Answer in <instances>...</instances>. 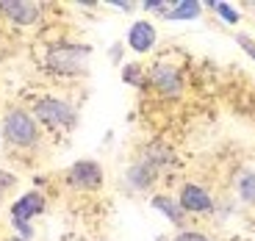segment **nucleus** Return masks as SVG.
Segmentation results:
<instances>
[{"label":"nucleus","mask_w":255,"mask_h":241,"mask_svg":"<svg viewBox=\"0 0 255 241\" xmlns=\"http://www.w3.org/2000/svg\"><path fill=\"white\" fill-rule=\"evenodd\" d=\"M89 45H75V42H58L45 50V70L56 78H83L86 64H89Z\"/></svg>","instance_id":"1"},{"label":"nucleus","mask_w":255,"mask_h":241,"mask_svg":"<svg viewBox=\"0 0 255 241\" xmlns=\"http://www.w3.org/2000/svg\"><path fill=\"white\" fill-rule=\"evenodd\" d=\"M0 133H3L6 144L14 147L17 152L19 150H36L42 144V127H39L33 114L25 111V108H11V111H6L3 125H0Z\"/></svg>","instance_id":"2"},{"label":"nucleus","mask_w":255,"mask_h":241,"mask_svg":"<svg viewBox=\"0 0 255 241\" xmlns=\"http://www.w3.org/2000/svg\"><path fill=\"white\" fill-rule=\"evenodd\" d=\"M31 114L39 122V127H47V130H70L78 122V111L72 108L70 100L64 97H39L31 103Z\"/></svg>","instance_id":"3"},{"label":"nucleus","mask_w":255,"mask_h":241,"mask_svg":"<svg viewBox=\"0 0 255 241\" xmlns=\"http://www.w3.org/2000/svg\"><path fill=\"white\" fill-rule=\"evenodd\" d=\"M45 211V194H39V191H28L11 203V225L17 230V239L22 241H31L33 239V228H31V219L39 216Z\"/></svg>","instance_id":"4"},{"label":"nucleus","mask_w":255,"mask_h":241,"mask_svg":"<svg viewBox=\"0 0 255 241\" xmlns=\"http://www.w3.org/2000/svg\"><path fill=\"white\" fill-rule=\"evenodd\" d=\"M147 83H150L161 97H169V100H175V97L183 95V78H180V70L169 61L153 64V67L147 70Z\"/></svg>","instance_id":"5"},{"label":"nucleus","mask_w":255,"mask_h":241,"mask_svg":"<svg viewBox=\"0 0 255 241\" xmlns=\"http://www.w3.org/2000/svg\"><path fill=\"white\" fill-rule=\"evenodd\" d=\"M67 186L75 191H97L103 186V169L97 161H75L64 175Z\"/></svg>","instance_id":"6"},{"label":"nucleus","mask_w":255,"mask_h":241,"mask_svg":"<svg viewBox=\"0 0 255 241\" xmlns=\"http://www.w3.org/2000/svg\"><path fill=\"white\" fill-rule=\"evenodd\" d=\"M178 203L189 216H205V214L214 211V200H211V194L200 183H183L180 186Z\"/></svg>","instance_id":"7"},{"label":"nucleus","mask_w":255,"mask_h":241,"mask_svg":"<svg viewBox=\"0 0 255 241\" xmlns=\"http://www.w3.org/2000/svg\"><path fill=\"white\" fill-rule=\"evenodd\" d=\"M0 14L8 17L14 25H33L42 17V6L31 0H0Z\"/></svg>","instance_id":"8"},{"label":"nucleus","mask_w":255,"mask_h":241,"mask_svg":"<svg viewBox=\"0 0 255 241\" xmlns=\"http://www.w3.org/2000/svg\"><path fill=\"white\" fill-rule=\"evenodd\" d=\"M155 39H158V33H155L153 22L150 19H139L128 31V47L133 53H150L155 47Z\"/></svg>","instance_id":"9"},{"label":"nucleus","mask_w":255,"mask_h":241,"mask_svg":"<svg viewBox=\"0 0 255 241\" xmlns=\"http://www.w3.org/2000/svg\"><path fill=\"white\" fill-rule=\"evenodd\" d=\"M155 178H158V169H155V166L150 164L147 158H139L136 164L128 166V172H125V183L130 186L133 191L150 189V186L155 183Z\"/></svg>","instance_id":"10"},{"label":"nucleus","mask_w":255,"mask_h":241,"mask_svg":"<svg viewBox=\"0 0 255 241\" xmlns=\"http://www.w3.org/2000/svg\"><path fill=\"white\" fill-rule=\"evenodd\" d=\"M150 205H153L158 214H164L169 222L175 225V228H180V230H186V219H189V214H186L183 208H180V203L178 200H172L169 194H153L150 197Z\"/></svg>","instance_id":"11"},{"label":"nucleus","mask_w":255,"mask_h":241,"mask_svg":"<svg viewBox=\"0 0 255 241\" xmlns=\"http://www.w3.org/2000/svg\"><path fill=\"white\" fill-rule=\"evenodd\" d=\"M203 14V3L197 0H175L172 6L166 8L164 19H197Z\"/></svg>","instance_id":"12"},{"label":"nucleus","mask_w":255,"mask_h":241,"mask_svg":"<svg viewBox=\"0 0 255 241\" xmlns=\"http://www.w3.org/2000/svg\"><path fill=\"white\" fill-rule=\"evenodd\" d=\"M144 158L150 161L155 169H161V166H169V164H172L175 155H172V150H169V147H164V144H158V141H155V144L144 147Z\"/></svg>","instance_id":"13"},{"label":"nucleus","mask_w":255,"mask_h":241,"mask_svg":"<svg viewBox=\"0 0 255 241\" xmlns=\"http://www.w3.org/2000/svg\"><path fill=\"white\" fill-rule=\"evenodd\" d=\"M236 191H239V197H242L244 203L255 205V172H250V169L239 172V178H236Z\"/></svg>","instance_id":"14"},{"label":"nucleus","mask_w":255,"mask_h":241,"mask_svg":"<svg viewBox=\"0 0 255 241\" xmlns=\"http://www.w3.org/2000/svg\"><path fill=\"white\" fill-rule=\"evenodd\" d=\"M122 81L141 89V86H147V72L141 70L139 64H125V70H122Z\"/></svg>","instance_id":"15"},{"label":"nucleus","mask_w":255,"mask_h":241,"mask_svg":"<svg viewBox=\"0 0 255 241\" xmlns=\"http://www.w3.org/2000/svg\"><path fill=\"white\" fill-rule=\"evenodd\" d=\"M205 6H208V8H214V11H217L219 17L225 19V22H230V25H236L239 19H242L239 8H233L230 3H222V0H219V3H205Z\"/></svg>","instance_id":"16"},{"label":"nucleus","mask_w":255,"mask_h":241,"mask_svg":"<svg viewBox=\"0 0 255 241\" xmlns=\"http://www.w3.org/2000/svg\"><path fill=\"white\" fill-rule=\"evenodd\" d=\"M14 186H17V178H14L11 172H3V169H0V200H3V197H6L8 191L14 189Z\"/></svg>","instance_id":"17"},{"label":"nucleus","mask_w":255,"mask_h":241,"mask_svg":"<svg viewBox=\"0 0 255 241\" xmlns=\"http://www.w3.org/2000/svg\"><path fill=\"white\" fill-rule=\"evenodd\" d=\"M169 6H172V3H166V0H144V3H141V8H147V11H153V14H161V17L166 14Z\"/></svg>","instance_id":"18"},{"label":"nucleus","mask_w":255,"mask_h":241,"mask_svg":"<svg viewBox=\"0 0 255 241\" xmlns=\"http://www.w3.org/2000/svg\"><path fill=\"white\" fill-rule=\"evenodd\" d=\"M172 241H211V239L205 233H200V230H180Z\"/></svg>","instance_id":"19"},{"label":"nucleus","mask_w":255,"mask_h":241,"mask_svg":"<svg viewBox=\"0 0 255 241\" xmlns=\"http://www.w3.org/2000/svg\"><path fill=\"white\" fill-rule=\"evenodd\" d=\"M236 42H239V47H242V50H244V53H247V56L255 61V39H250V36H244V33H239Z\"/></svg>","instance_id":"20"},{"label":"nucleus","mask_w":255,"mask_h":241,"mask_svg":"<svg viewBox=\"0 0 255 241\" xmlns=\"http://www.w3.org/2000/svg\"><path fill=\"white\" fill-rule=\"evenodd\" d=\"M111 6H117L120 11H133V3H120V0H117V3H111Z\"/></svg>","instance_id":"21"},{"label":"nucleus","mask_w":255,"mask_h":241,"mask_svg":"<svg viewBox=\"0 0 255 241\" xmlns=\"http://www.w3.org/2000/svg\"><path fill=\"white\" fill-rule=\"evenodd\" d=\"M14 241H22V239H14Z\"/></svg>","instance_id":"22"}]
</instances>
